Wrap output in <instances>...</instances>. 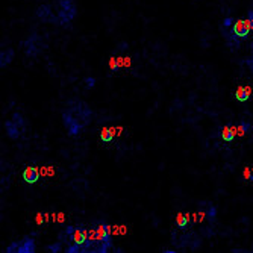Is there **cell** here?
I'll use <instances>...</instances> for the list:
<instances>
[{
	"mask_svg": "<svg viewBox=\"0 0 253 253\" xmlns=\"http://www.w3.org/2000/svg\"><path fill=\"white\" fill-rule=\"evenodd\" d=\"M61 117L68 136H78L93 123L94 112L86 102L73 99L67 102Z\"/></svg>",
	"mask_w": 253,
	"mask_h": 253,
	"instance_id": "obj_1",
	"label": "cell"
},
{
	"mask_svg": "<svg viewBox=\"0 0 253 253\" xmlns=\"http://www.w3.org/2000/svg\"><path fill=\"white\" fill-rule=\"evenodd\" d=\"M220 31L226 40L227 47L232 50L240 49L241 42L244 40H247L252 34L247 18H234V17L223 18L221 25H220Z\"/></svg>",
	"mask_w": 253,
	"mask_h": 253,
	"instance_id": "obj_2",
	"label": "cell"
},
{
	"mask_svg": "<svg viewBox=\"0 0 253 253\" xmlns=\"http://www.w3.org/2000/svg\"><path fill=\"white\" fill-rule=\"evenodd\" d=\"M171 243L174 249H188V250H197L202 246V237L197 232L193 231H179L176 227L171 232Z\"/></svg>",
	"mask_w": 253,
	"mask_h": 253,
	"instance_id": "obj_3",
	"label": "cell"
},
{
	"mask_svg": "<svg viewBox=\"0 0 253 253\" xmlns=\"http://www.w3.org/2000/svg\"><path fill=\"white\" fill-rule=\"evenodd\" d=\"M53 8L59 20V26H68L78 15L76 0H53Z\"/></svg>",
	"mask_w": 253,
	"mask_h": 253,
	"instance_id": "obj_4",
	"label": "cell"
},
{
	"mask_svg": "<svg viewBox=\"0 0 253 253\" xmlns=\"http://www.w3.org/2000/svg\"><path fill=\"white\" fill-rule=\"evenodd\" d=\"M21 49L28 58H38L42 52L47 49V41L37 32H32L26 40L21 41Z\"/></svg>",
	"mask_w": 253,
	"mask_h": 253,
	"instance_id": "obj_5",
	"label": "cell"
},
{
	"mask_svg": "<svg viewBox=\"0 0 253 253\" xmlns=\"http://www.w3.org/2000/svg\"><path fill=\"white\" fill-rule=\"evenodd\" d=\"M26 130V119L21 112H14L12 116L5 122V132L6 136L12 141H17L18 138Z\"/></svg>",
	"mask_w": 253,
	"mask_h": 253,
	"instance_id": "obj_6",
	"label": "cell"
},
{
	"mask_svg": "<svg viewBox=\"0 0 253 253\" xmlns=\"http://www.w3.org/2000/svg\"><path fill=\"white\" fill-rule=\"evenodd\" d=\"M59 237H64V241L67 243H75V244L84 246L88 240V227L85 224L67 226L65 231L59 234Z\"/></svg>",
	"mask_w": 253,
	"mask_h": 253,
	"instance_id": "obj_7",
	"label": "cell"
},
{
	"mask_svg": "<svg viewBox=\"0 0 253 253\" xmlns=\"http://www.w3.org/2000/svg\"><path fill=\"white\" fill-rule=\"evenodd\" d=\"M103 240L108 243H112V227L105 220H96L93 226L88 227V240Z\"/></svg>",
	"mask_w": 253,
	"mask_h": 253,
	"instance_id": "obj_8",
	"label": "cell"
},
{
	"mask_svg": "<svg viewBox=\"0 0 253 253\" xmlns=\"http://www.w3.org/2000/svg\"><path fill=\"white\" fill-rule=\"evenodd\" d=\"M35 252H37V243L32 237H23L21 240L11 243L5 249V253H35Z\"/></svg>",
	"mask_w": 253,
	"mask_h": 253,
	"instance_id": "obj_9",
	"label": "cell"
},
{
	"mask_svg": "<svg viewBox=\"0 0 253 253\" xmlns=\"http://www.w3.org/2000/svg\"><path fill=\"white\" fill-rule=\"evenodd\" d=\"M35 17L41 23H45V25H56V26H59V20H58L56 11H55L53 5H50V3L40 5L35 9Z\"/></svg>",
	"mask_w": 253,
	"mask_h": 253,
	"instance_id": "obj_10",
	"label": "cell"
},
{
	"mask_svg": "<svg viewBox=\"0 0 253 253\" xmlns=\"http://www.w3.org/2000/svg\"><path fill=\"white\" fill-rule=\"evenodd\" d=\"M112 243L94 238V240H86V243L82 246V253H108L109 249H112Z\"/></svg>",
	"mask_w": 253,
	"mask_h": 253,
	"instance_id": "obj_11",
	"label": "cell"
},
{
	"mask_svg": "<svg viewBox=\"0 0 253 253\" xmlns=\"http://www.w3.org/2000/svg\"><path fill=\"white\" fill-rule=\"evenodd\" d=\"M193 223L194 221H193L191 214H188V212H177L176 214L174 224H176V227L179 229V231H188Z\"/></svg>",
	"mask_w": 253,
	"mask_h": 253,
	"instance_id": "obj_12",
	"label": "cell"
},
{
	"mask_svg": "<svg viewBox=\"0 0 253 253\" xmlns=\"http://www.w3.org/2000/svg\"><path fill=\"white\" fill-rule=\"evenodd\" d=\"M199 211L203 212L205 220H208V221H214L217 218V208H215V205L211 203V202H205V200L200 202Z\"/></svg>",
	"mask_w": 253,
	"mask_h": 253,
	"instance_id": "obj_13",
	"label": "cell"
},
{
	"mask_svg": "<svg viewBox=\"0 0 253 253\" xmlns=\"http://www.w3.org/2000/svg\"><path fill=\"white\" fill-rule=\"evenodd\" d=\"M218 135L223 141L226 143H232L235 138H237V126L235 125H224L220 127Z\"/></svg>",
	"mask_w": 253,
	"mask_h": 253,
	"instance_id": "obj_14",
	"label": "cell"
},
{
	"mask_svg": "<svg viewBox=\"0 0 253 253\" xmlns=\"http://www.w3.org/2000/svg\"><path fill=\"white\" fill-rule=\"evenodd\" d=\"M21 177L26 183H29V185H34V183H37L40 179V171L35 166H28L25 170H23Z\"/></svg>",
	"mask_w": 253,
	"mask_h": 253,
	"instance_id": "obj_15",
	"label": "cell"
},
{
	"mask_svg": "<svg viewBox=\"0 0 253 253\" xmlns=\"http://www.w3.org/2000/svg\"><path fill=\"white\" fill-rule=\"evenodd\" d=\"M15 58V52L14 49L11 47H6V49H2V52H0V67L2 68H6L12 64Z\"/></svg>",
	"mask_w": 253,
	"mask_h": 253,
	"instance_id": "obj_16",
	"label": "cell"
},
{
	"mask_svg": "<svg viewBox=\"0 0 253 253\" xmlns=\"http://www.w3.org/2000/svg\"><path fill=\"white\" fill-rule=\"evenodd\" d=\"M109 68L112 73L120 72L122 68H125V59L122 56H111L109 59Z\"/></svg>",
	"mask_w": 253,
	"mask_h": 253,
	"instance_id": "obj_17",
	"label": "cell"
},
{
	"mask_svg": "<svg viewBox=\"0 0 253 253\" xmlns=\"http://www.w3.org/2000/svg\"><path fill=\"white\" fill-rule=\"evenodd\" d=\"M235 99L241 103H246L250 99V88L249 86H238L235 91Z\"/></svg>",
	"mask_w": 253,
	"mask_h": 253,
	"instance_id": "obj_18",
	"label": "cell"
},
{
	"mask_svg": "<svg viewBox=\"0 0 253 253\" xmlns=\"http://www.w3.org/2000/svg\"><path fill=\"white\" fill-rule=\"evenodd\" d=\"M114 138H116V133H114V129L112 127H103L102 132H100V141L103 144H109L114 141Z\"/></svg>",
	"mask_w": 253,
	"mask_h": 253,
	"instance_id": "obj_19",
	"label": "cell"
},
{
	"mask_svg": "<svg viewBox=\"0 0 253 253\" xmlns=\"http://www.w3.org/2000/svg\"><path fill=\"white\" fill-rule=\"evenodd\" d=\"M237 126V136H244V135H247L249 132H250V129H252V125L249 123V122H246V120H241L238 125H235Z\"/></svg>",
	"mask_w": 253,
	"mask_h": 253,
	"instance_id": "obj_20",
	"label": "cell"
},
{
	"mask_svg": "<svg viewBox=\"0 0 253 253\" xmlns=\"http://www.w3.org/2000/svg\"><path fill=\"white\" fill-rule=\"evenodd\" d=\"M64 249H65V247H64L62 240H58L56 243H52V244H49V246H45V250L50 252V253H59V252H62Z\"/></svg>",
	"mask_w": 253,
	"mask_h": 253,
	"instance_id": "obj_21",
	"label": "cell"
},
{
	"mask_svg": "<svg viewBox=\"0 0 253 253\" xmlns=\"http://www.w3.org/2000/svg\"><path fill=\"white\" fill-rule=\"evenodd\" d=\"M243 176H244V179L253 182V167H246L243 171Z\"/></svg>",
	"mask_w": 253,
	"mask_h": 253,
	"instance_id": "obj_22",
	"label": "cell"
},
{
	"mask_svg": "<svg viewBox=\"0 0 253 253\" xmlns=\"http://www.w3.org/2000/svg\"><path fill=\"white\" fill-rule=\"evenodd\" d=\"M84 82H85V86L89 88V89H91V88H94V85H96V79H94V78H85Z\"/></svg>",
	"mask_w": 253,
	"mask_h": 253,
	"instance_id": "obj_23",
	"label": "cell"
},
{
	"mask_svg": "<svg viewBox=\"0 0 253 253\" xmlns=\"http://www.w3.org/2000/svg\"><path fill=\"white\" fill-rule=\"evenodd\" d=\"M246 18H247V21H249V26H250V29H252V34H253V9H249Z\"/></svg>",
	"mask_w": 253,
	"mask_h": 253,
	"instance_id": "obj_24",
	"label": "cell"
},
{
	"mask_svg": "<svg viewBox=\"0 0 253 253\" xmlns=\"http://www.w3.org/2000/svg\"><path fill=\"white\" fill-rule=\"evenodd\" d=\"M246 64H247L249 70H250V72H252V75H253V53L250 55V58H247V59H246Z\"/></svg>",
	"mask_w": 253,
	"mask_h": 253,
	"instance_id": "obj_25",
	"label": "cell"
}]
</instances>
